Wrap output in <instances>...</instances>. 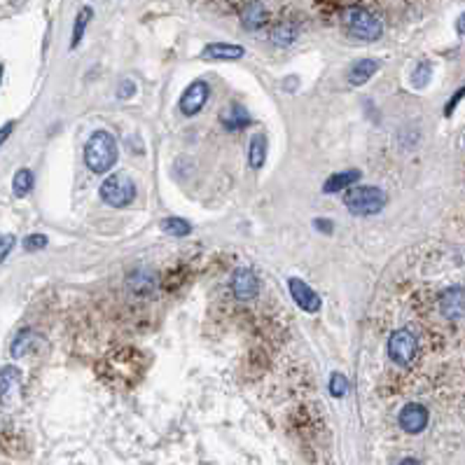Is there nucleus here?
Returning <instances> with one entry per match:
<instances>
[{
	"instance_id": "f257e3e1",
	"label": "nucleus",
	"mask_w": 465,
	"mask_h": 465,
	"mask_svg": "<svg viewBox=\"0 0 465 465\" xmlns=\"http://www.w3.org/2000/svg\"><path fill=\"white\" fill-rule=\"evenodd\" d=\"M119 150L117 141L110 131H94L91 138L87 141V148H84V164L91 174H108L112 166L117 164Z\"/></svg>"
},
{
	"instance_id": "f03ea898",
	"label": "nucleus",
	"mask_w": 465,
	"mask_h": 465,
	"mask_svg": "<svg viewBox=\"0 0 465 465\" xmlns=\"http://www.w3.org/2000/svg\"><path fill=\"white\" fill-rule=\"evenodd\" d=\"M342 26L351 38L374 43L383 36V24L365 8H346L342 12Z\"/></svg>"
},
{
	"instance_id": "7ed1b4c3",
	"label": "nucleus",
	"mask_w": 465,
	"mask_h": 465,
	"mask_svg": "<svg viewBox=\"0 0 465 465\" xmlns=\"http://www.w3.org/2000/svg\"><path fill=\"white\" fill-rule=\"evenodd\" d=\"M388 197L383 190L374 188V185H360V188H349L344 195V206L353 215H376L383 211Z\"/></svg>"
},
{
	"instance_id": "20e7f679",
	"label": "nucleus",
	"mask_w": 465,
	"mask_h": 465,
	"mask_svg": "<svg viewBox=\"0 0 465 465\" xmlns=\"http://www.w3.org/2000/svg\"><path fill=\"white\" fill-rule=\"evenodd\" d=\"M101 199L110 208H124L136 199V183L129 174H110L101 185Z\"/></svg>"
},
{
	"instance_id": "39448f33",
	"label": "nucleus",
	"mask_w": 465,
	"mask_h": 465,
	"mask_svg": "<svg viewBox=\"0 0 465 465\" xmlns=\"http://www.w3.org/2000/svg\"><path fill=\"white\" fill-rule=\"evenodd\" d=\"M416 351H418V342L409 330H395L393 335L388 337V358L395 365H400V367L411 365V360L416 358Z\"/></svg>"
},
{
	"instance_id": "423d86ee",
	"label": "nucleus",
	"mask_w": 465,
	"mask_h": 465,
	"mask_svg": "<svg viewBox=\"0 0 465 465\" xmlns=\"http://www.w3.org/2000/svg\"><path fill=\"white\" fill-rule=\"evenodd\" d=\"M208 96H211L208 82H204V79H195V82H192L190 87L183 91L178 108H181V112L185 117H195V115H199V112L204 110V105H206V101H208Z\"/></svg>"
},
{
	"instance_id": "0eeeda50",
	"label": "nucleus",
	"mask_w": 465,
	"mask_h": 465,
	"mask_svg": "<svg viewBox=\"0 0 465 465\" xmlns=\"http://www.w3.org/2000/svg\"><path fill=\"white\" fill-rule=\"evenodd\" d=\"M288 292L292 297V302L297 304L302 311H307V314H316V311H321L323 307V300L321 295L302 281V278H288Z\"/></svg>"
},
{
	"instance_id": "6e6552de",
	"label": "nucleus",
	"mask_w": 465,
	"mask_h": 465,
	"mask_svg": "<svg viewBox=\"0 0 465 465\" xmlns=\"http://www.w3.org/2000/svg\"><path fill=\"white\" fill-rule=\"evenodd\" d=\"M428 409L423 407V404L418 402H409L404 404V407L400 409V416H397V423H400V428L404 430V433L409 435H418L423 433L428 426Z\"/></svg>"
},
{
	"instance_id": "1a4fd4ad",
	"label": "nucleus",
	"mask_w": 465,
	"mask_h": 465,
	"mask_svg": "<svg viewBox=\"0 0 465 465\" xmlns=\"http://www.w3.org/2000/svg\"><path fill=\"white\" fill-rule=\"evenodd\" d=\"M19 386H22V372L12 365L0 369V404L3 407H10L17 400Z\"/></svg>"
},
{
	"instance_id": "9d476101",
	"label": "nucleus",
	"mask_w": 465,
	"mask_h": 465,
	"mask_svg": "<svg viewBox=\"0 0 465 465\" xmlns=\"http://www.w3.org/2000/svg\"><path fill=\"white\" fill-rule=\"evenodd\" d=\"M440 309L442 316L449 318V321H456L465 314V288L461 285H451L442 292V300H440Z\"/></svg>"
},
{
	"instance_id": "9b49d317",
	"label": "nucleus",
	"mask_w": 465,
	"mask_h": 465,
	"mask_svg": "<svg viewBox=\"0 0 465 465\" xmlns=\"http://www.w3.org/2000/svg\"><path fill=\"white\" fill-rule=\"evenodd\" d=\"M231 290H234V295L238 300L248 302L252 297H257V292H260V283H257V276L252 274L250 269H236L234 276H231Z\"/></svg>"
},
{
	"instance_id": "f8f14e48",
	"label": "nucleus",
	"mask_w": 465,
	"mask_h": 465,
	"mask_svg": "<svg viewBox=\"0 0 465 465\" xmlns=\"http://www.w3.org/2000/svg\"><path fill=\"white\" fill-rule=\"evenodd\" d=\"M243 56L245 49L241 45H231V43H211L201 52V59H206V61H238Z\"/></svg>"
},
{
	"instance_id": "ddd939ff",
	"label": "nucleus",
	"mask_w": 465,
	"mask_h": 465,
	"mask_svg": "<svg viewBox=\"0 0 465 465\" xmlns=\"http://www.w3.org/2000/svg\"><path fill=\"white\" fill-rule=\"evenodd\" d=\"M379 68H381V63H379L376 59H358L349 68V82L353 84V87H360V84L369 82V79L376 75Z\"/></svg>"
},
{
	"instance_id": "4468645a",
	"label": "nucleus",
	"mask_w": 465,
	"mask_h": 465,
	"mask_svg": "<svg viewBox=\"0 0 465 465\" xmlns=\"http://www.w3.org/2000/svg\"><path fill=\"white\" fill-rule=\"evenodd\" d=\"M360 171L358 169H349V171H340V174H332L328 181L323 183V192L325 195H337V192H344L360 181Z\"/></svg>"
},
{
	"instance_id": "2eb2a0df",
	"label": "nucleus",
	"mask_w": 465,
	"mask_h": 465,
	"mask_svg": "<svg viewBox=\"0 0 465 465\" xmlns=\"http://www.w3.org/2000/svg\"><path fill=\"white\" fill-rule=\"evenodd\" d=\"M241 24L245 31L262 29V26L267 24V8H264L262 3H257V0H252V3L245 5L241 12Z\"/></svg>"
},
{
	"instance_id": "dca6fc26",
	"label": "nucleus",
	"mask_w": 465,
	"mask_h": 465,
	"mask_svg": "<svg viewBox=\"0 0 465 465\" xmlns=\"http://www.w3.org/2000/svg\"><path fill=\"white\" fill-rule=\"evenodd\" d=\"M264 162H267V136L262 131H257L255 136L250 138V148H248V164L252 171H260Z\"/></svg>"
},
{
	"instance_id": "f3484780",
	"label": "nucleus",
	"mask_w": 465,
	"mask_h": 465,
	"mask_svg": "<svg viewBox=\"0 0 465 465\" xmlns=\"http://www.w3.org/2000/svg\"><path fill=\"white\" fill-rule=\"evenodd\" d=\"M300 36V31H297L295 24L290 22H281L278 26H274V31H271V43L278 45V47H290L292 43Z\"/></svg>"
},
{
	"instance_id": "a211bd4d",
	"label": "nucleus",
	"mask_w": 465,
	"mask_h": 465,
	"mask_svg": "<svg viewBox=\"0 0 465 465\" xmlns=\"http://www.w3.org/2000/svg\"><path fill=\"white\" fill-rule=\"evenodd\" d=\"M91 17H94V10H91L89 5H84V8L77 12L75 26H73V40H70V47H73V49L79 47V43H82L84 33H87V26H89V22H91Z\"/></svg>"
},
{
	"instance_id": "6ab92c4d",
	"label": "nucleus",
	"mask_w": 465,
	"mask_h": 465,
	"mask_svg": "<svg viewBox=\"0 0 465 465\" xmlns=\"http://www.w3.org/2000/svg\"><path fill=\"white\" fill-rule=\"evenodd\" d=\"M162 231H166L169 236H176V238H181V236H188V234H192V222L190 220H185V218H166V220H162Z\"/></svg>"
},
{
	"instance_id": "aec40b11",
	"label": "nucleus",
	"mask_w": 465,
	"mask_h": 465,
	"mask_svg": "<svg viewBox=\"0 0 465 465\" xmlns=\"http://www.w3.org/2000/svg\"><path fill=\"white\" fill-rule=\"evenodd\" d=\"M222 124L227 126V129H243V126L250 124V115L241 108V105H231L229 110H224Z\"/></svg>"
},
{
	"instance_id": "412c9836",
	"label": "nucleus",
	"mask_w": 465,
	"mask_h": 465,
	"mask_svg": "<svg viewBox=\"0 0 465 465\" xmlns=\"http://www.w3.org/2000/svg\"><path fill=\"white\" fill-rule=\"evenodd\" d=\"M40 340V337L36 335V332L26 330V332H19L17 340L12 342V358H22L26 353H31L33 344H36Z\"/></svg>"
},
{
	"instance_id": "4be33fe9",
	"label": "nucleus",
	"mask_w": 465,
	"mask_h": 465,
	"mask_svg": "<svg viewBox=\"0 0 465 465\" xmlns=\"http://www.w3.org/2000/svg\"><path fill=\"white\" fill-rule=\"evenodd\" d=\"M12 190H15L17 197H26L33 190V174L29 169H19L15 174V181H12Z\"/></svg>"
},
{
	"instance_id": "5701e85b",
	"label": "nucleus",
	"mask_w": 465,
	"mask_h": 465,
	"mask_svg": "<svg viewBox=\"0 0 465 465\" xmlns=\"http://www.w3.org/2000/svg\"><path fill=\"white\" fill-rule=\"evenodd\" d=\"M328 388H330L332 397H344V395H346V390H349V379L344 376L342 372H335V374L330 376Z\"/></svg>"
},
{
	"instance_id": "b1692460",
	"label": "nucleus",
	"mask_w": 465,
	"mask_h": 465,
	"mask_svg": "<svg viewBox=\"0 0 465 465\" xmlns=\"http://www.w3.org/2000/svg\"><path fill=\"white\" fill-rule=\"evenodd\" d=\"M430 73H433V68H430V63H418L414 75H411V82H414V87H426L428 79H430Z\"/></svg>"
},
{
	"instance_id": "393cba45",
	"label": "nucleus",
	"mask_w": 465,
	"mask_h": 465,
	"mask_svg": "<svg viewBox=\"0 0 465 465\" xmlns=\"http://www.w3.org/2000/svg\"><path fill=\"white\" fill-rule=\"evenodd\" d=\"M47 245V236L45 234H31L24 238V248L26 250H43Z\"/></svg>"
},
{
	"instance_id": "a878e982",
	"label": "nucleus",
	"mask_w": 465,
	"mask_h": 465,
	"mask_svg": "<svg viewBox=\"0 0 465 465\" xmlns=\"http://www.w3.org/2000/svg\"><path fill=\"white\" fill-rule=\"evenodd\" d=\"M136 94V84L131 82V79H124L122 84H119V89H117V96L119 98H131Z\"/></svg>"
},
{
	"instance_id": "bb28decb",
	"label": "nucleus",
	"mask_w": 465,
	"mask_h": 465,
	"mask_svg": "<svg viewBox=\"0 0 465 465\" xmlns=\"http://www.w3.org/2000/svg\"><path fill=\"white\" fill-rule=\"evenodd\" d=\"M12 245H15V236H5L0 238V262L8 257V252L12 250Z\"/></svg>"
},
{
	"instance_id": "cd10ccee",
	"label": "nucleus",
	"mask_w": 465,
	"mask_h": 465,
	"mask_svg": "<svg viewBox=\"0 0 465 465\" xmlns=\"http://www.w3.org/2000/svg\"><path fill=\"white\" fill-rule=\"evenodd\" d=\"M314 224L318 227V231H323V234H332V227H335L332 220H325V218H316Z\"/></svg>"
},
{
	"instance_id": "c85d7f7f",
	"label": "nucleus",
	"mask_w": 465,
	"mask_h": 465,
	"mask_svg": "<svg viewBox=\"0 0 465 465\" xmlns=\"http://www.w3.org/2000/svg\"><path fill=\"white\" fill-rule=\"evenodd\" d=\"M463 96H465V87H463V89H458V91H456V94H454V98H451V103L447 105V108H444V115H447V117H449V115H451V112H454V108H456V103H458V101H461V98H463Z\"/></svg>"
},
{
	"instance_id": "c756f323",
	"label": "nucleus",
	"mask_w": 465,
	"mask_h": 465,
	"mask_svg": "<svg viewBox=\"0 0 465 465\" xmlns=\"http://www.w3.org/2000/svg\"><path fill=\"white\" fill-rule=\"evenodd\" d=\"M12 129H15V124H12V122H8L5 126H0V145L8 141V136L12 134Z\"/></svg>"
},
{
	"instance_id": "7c9ffc66",
	"label": "nucleus",
	"mask_w": 465,
	"mask_h": 465,
	"mask_svg": "<svg viewBox=\"0 0 465 465\" xmlns=\"http://www.w3.org/2000/svg\"><path fill=\"white\" fill-rule=\"evenodd\" d=\"M456 31L461 33V36H465V12L461 17H458V24H456Z\"/></svg>"
},
{
	"instance_id": "2f4dec72",
	"label": "nucleus",
	"mask_w": 465,
	"mask_h": 465,
	"mask_svg": "<svg viewBox=\"0 0 465 465\" xmlns=\"http://www.w3.org/2000/svg\"><path fill=\"white\" fill-rule=\"evenodd\" d=\"M400 465H421V463L416 458H404V461H400Z\"/></svg>"
},
{
	"instance_id": "473e14b6",
	"label": "nucleus",
	"mask_w": 465,
	"mask_h": 465,
	"mask_svg": "<svg viewBox=\"0 0 465 465\" xmlns=\"http://www.w3.org/2000/svg\"><path fill=\"white\" fill-rule=\"evenodd\" d=\"M0 75H3V68H0Z\"/></svg>"
}]
</instances>
